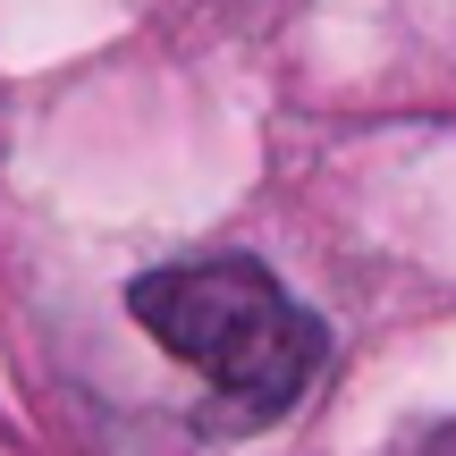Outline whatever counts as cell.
<instances>
[{"mask_svg": "<svg viewBox=\"0 0 456 456\" xmlns=\"http://www.w3.org/2000/svg\"><path fill=\"white\" fill-rule=\"evenodd\" d=\"M127 305H135V322L152 330L161 355H178L186 372H203V389L220 397V423H237V431L279 423V414L305 397L313 363H322L313 313L245 254L144 271L127 288Z\"/></svg>", "mask_w": 456, "mask_h": 456, "instance_id": "cell-1", "label": "cell"}, {"mask_svg": "<svg viewBox=\"0 0 456 456\" xmlns=\"http://www.w3.org/2000/svg\"><path fill=\"white\" fill-rule=\"evenodd\" d=\"M380 456H456V423H414V431H397Z\"/></svg>", "mask_w": 456, "mask_h": 456, "instance_id": "cell-2", "label": "cell"}]
</instances>
